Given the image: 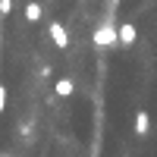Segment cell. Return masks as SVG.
Wrapping results in <instances>:
<instances>
[{
	"label": "cell",
	"instance_id": "6da1fadb",
	"mask_svg": "<svg viewBox=\"0 0 157 157\" xmlns=\"http://www.w3.org/2000/svg\"><path fill=\"white\" fill-rule=\"evenodd\" d=\"M91 41H94L98 47H110V44H120V29H113L110 22L98 25V32L91 35Z\"/></svg>",
	"mask_w": 157,
	"mask_h": 157
},
{
	"label": "cell",
	"instance_id": "7a4b0ae2",
	"mask_svg": "<svg viewBox=\"0 0 157 157\" xmlns=\"http://www.w3.org/2000/svg\"><path fill=\"white\" fill-rule=\"evenodd\" d=\"M47 32H50V41H54L60 50H66V47H69V35H66V29H63L60 22H50V29H47Z\"/></svg>",
	"mask_w": 157,
	"mask_h": 157
},
{
	"label": "cell",
	"instance_id": "3957f363",
	"mask_svg": "<svg viewBox=\"0 0 157 157\" xmlns=\"http://www.w3.org/2000/svg\"><path fill=\"white\" fill-rule=\"evenodd\" d=\"M135 135H141V138L151 135V113L148 110H138L135 113Z\"/></svg>",
	"mask_w": 157,
	"mask_h": 157
},
{
	"label": "cell",
	"instance_id": "277c9868",
	"mask_svg": "<svg viewBox=\"0 0 157 157\" xmlns=\"http://www.w3.org/2000/svg\"><path fill=\"white\" fill-rule=\"evenodd\" d=\"M135 38H138V29H135L132 22H123L120 25V44L129 47V44H135Z\"/></svg>",
	"mask_w": 157,
	"mask_h": 157
},
{
	"label": "cell",
	"instance_id": "5b68a950",
	"mask_svg": "<svg viewBox=\"0 0 157 157\" xmlns=\"http://www.w3.org/2000/svg\"><path fill=\"white\" fill-rule=\"evenodd\" d=\"M54 91H57L60 98H69L72 91H75V82H72V78H57V82H54Z\"/></svg>",
	"mask_w": 157,
	"mask_h": 157
},
{
	"label": "cell",
	"instance_id": "8992f818",
	"mask_svg": "<svg viewBox=\"0 0 157 157\" xmlns=\"http://www.w3.org/2000/svg\"><path fill=\"white\" fill-rule=\"evenodd\" d=\"M25 19H29V22H38V19H41V3H35V0H32V3H25Z\"/></svg>",
	"mask_w": 157,
	"mask_h": 157
},
{
	"label": "cell",
	"instance_id": "52a82bcc",
	"mask_svg": "<svg viewBox=\"0 0 157 157\" xmlns=\"http://www.w3.org/2000/svg\"><path fill=\"white\" fill-rule=\"evenodd\" d=\"M10 10H13V0H0V16H6Z\"/></svg>",
	"mask_w": 157,
	"mask_h": 157
},
{
	"label": "cell",
	"instance_id": "ba28073f",
	"mask_svg": "<svg viewBox=\"0 0 157 157\" xmlns=\"http://www.w3.org/2000/svg\"><path fill=\"white\" fill-rule=\"evenodd\" d=\"M3 110H6V88L0 85V113H3Z\"/></svg>",
	"mask_w": 157,
	"mask_h": 157
},
{
	"label": "cell",
	"instance_id": "9c48e42d",
	"mask_svg": "<svg viewBox=\"0 0 157 157\" xmlns=\"http://www.w3.org/2000/svg\"><path fill=\"white\" fill-rule=\"evenodd\" d=\"M3 157H13V154H3Z\"/></svg>",
	"mask_w": 157,
	"mask_h": 157
}]
</instances>
